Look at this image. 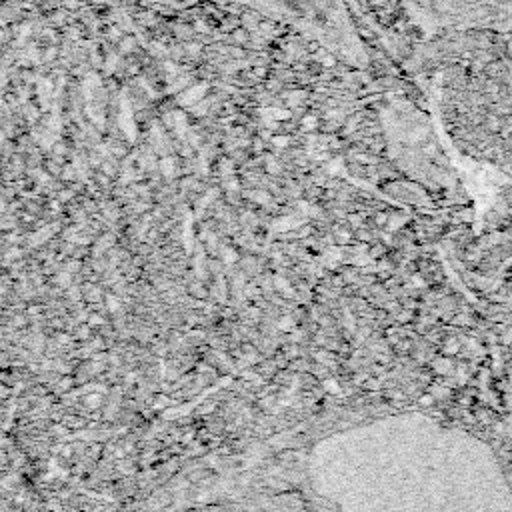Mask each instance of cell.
<instances>
[{
  "mask_svg": "<svg viewBox=\"0 0 512 512\" xmlns=\"http://www.w3.org/2000/svg\"><path fill=\"white\" fill-rule=\"evenodd\" d=\"M416 16L440 30L512 32V0H412Z\"/></svg>",
  "mask_w": 512,
  "mask_h": 512,
  "instance_id": "1",
  "label": "cell"
},
{
  "mask_svg": "<svg viewBox=\"0 0 512 512\" xmlns=\"http://www.w3.org/2000/svg\"><path fill=\"white\" fill-rule=\"evenodd\" d=\"M326 390H330V392H338V384L334 382V380H326Z\"/></svg>",
  "mask_w": 512,
  "mask_h": 512,
  "instance_id": "2",
  "label": "cell"
},
{
  "mask_svg": "<svg viewBox=\"0 0 512 512\" xmlns=\"http://www.w3.org/2000/svg\"><path fill=\"white\" fill-rule=\"evenodd\" d=\"M224 260H226V262H234V260H236V254H234L232 250H226V252H224Z\"/></svg>",
  "mask_w": 512,
  "mask_h": 512,
  "instance_id": "3",
  "label": "cell"
},
{
  "mask_svg": "<svg viewBox=\"0 0 512 512\" xmlns=\"http://www.w3.org/2000/svg\"><path fill=\"white\" fill-rule=\"evenodd\" d=\"M108 308H110V310H116V308H118V300L112 298V296H108Z\"/></svg>",
  "mask_w": 512,
  "mask_h": 512,
  "instance_id": "4",
  "label": "cell"
},
{
  "mask_svg": "<svg viewBox=\"0 0 512 512\" xmlns=\"http://www.w3.org/2000/svg\"><path fill=\"white\" fill-rule=\"evenodd\" d=\"M278 326H280V328H284V330H286V328H290V326H292V322H290V318H282V322H280V324H278Z\"/></svg>",
  "mask_w": 512,
  "mask_h": 512,
  "instance_id": "5",
  "label": "cell"
},
{
  "mask_svg": "<svg viewBox=\"0 0 512 512\" xmlns=\"http://www.w3.org/2000/svg\"><path fill=\"white\" fill-rule=\"evenodd\" d=\"M274 142H276L278 146H284V144H288V138H274Z\"/></svg>",
  "mask_w": 512,
  "mask_h": 512,
  "instance_id": "6",
  "label": "cell"
}]
</instances>
